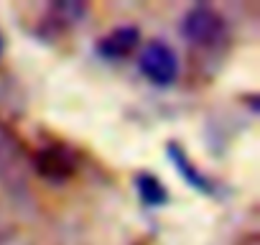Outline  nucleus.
<instances>
[{
	"instance_id": "6",
	"label": "nucleus",
	"mask_w": 260,
	"mask_h": 245,
	"mask_svg": "<svg viewBox=\"0 0 260 245\" xmlns=\"http://www.w3.org/2000/svg\"><path fill=\"white\" fill-rule=\"evenodd\" d=\"M84 16H87V6L84 3H51L46 8L44 23L51 26L59 34V31H69V28L79 26Z\"/></svg>"
},
{
	"instance_id": "8",
	"label": "nucleus",
	"mask_w": 260,
	"mask_h": 245,
	"mask_svg": "<svg viewBox=\"0 0 260 245\" xmlns=\"http://www.w3.org/2000/svg\"><path fill=\"white\" fill-rule=\"evenodd\" d=\"M3 54H6V36L0 31V59H3Z\"/></svg>"
},
{
	"instance_id": "3",
	"label": "nucleus",
	"mask_w": 260,
	"mask_h": 245,
	"mask_svg": "<svg viewBox=\"0 0 260 245\" xmlns=\"http://www.w3.org/2000/svg\"><path fill=\"white\" fill-rule=\"evenodd\" d=\"M34 169L49 181H67L77 171V156L67 146L54 143L34 156Z\"/></svg>"
},
{
	"instance_id": "7",
	"label": "nucleus",
	"mask_w": 260,
	"mask_h": 245,
	"mask_svg": "<svg viewBox=\"0 0 260 245\" xmlns=\"http://www.w3.org/2000/svg\"><path fill=\"white\" fill-rule=\"evenodd\" d=\"M136 194H138V199H141L146 207H151V209L164 207V204L169 202V189L164 187V181H161L158 176H153V174H148V171H141V174L136 176Z\"/></svg>"
},
{
	"instance_id": "4",
	"label": "nucleus",
	"mask_w": 260,
	"mask_h": 245,
	"mask_svg": "<svg viewBox=\"0 0 260 245\" xmlns=\"http://www.w3.org/2000/svg\"><path fill=\"white\" fill-rule=\"evenodd\" d=\"M138 46H141V28H136V26H117V28L107 31L97 41L94 51L102 59H107V62H122Z\"/></svg>"
},
{
	"instance_id": "5",
	"label": "nucleus",
	"mask_w": 260,
	"mask_h": 245,
	"mask_svg": "<svg viewBox=\"0 0 260 245\" xmlns=\"http://www.w3.org/2000/svg\"><path fill=\"white\" fill-rule=\"evenodd\" d=\"M166 154H169V159L174 161V169L181 174V179H184L191 189H197V192H202V194H214V181H212L204 171H199V166L189 159V154H186L184 146H179L176 141H171V143L166 146Z\"/></svg>"
},
{
	"instance_id": "1",
	"label": "nucleus",
	"mask_w": 260,
	"mask_h": 245,
	"mask_svg": "<svg viewBox=\"0 0 260 245\" xmlns=\"http://www.w3.org/2000/svg\"><path fill=\"white\" fill-rule=\"evenodd\" d=\"M181 34L197 49L217 51L230 41V23L227 18L212 6H194L184 13Z\"/></svg>"
},
{
	"instance_id": "2",
	"label": "nucleus",
	"mask_w": 260,
	"mask_h": 245,
	"mask_svg": "<svg viewBox=\"0 0 260 245\" xmlns=\"http://www.w3.org/2000/svg\"><path fill=\"white\" fill-rule=\"evenodd\" d=\"M138 67H141L143 77H146L151 84H156V87H171V84L176 82V77H179V56H176V51H174L166 41H161V39L148 41V44L141 49V54H138Z\"/></svg>"
}]
</instances>
